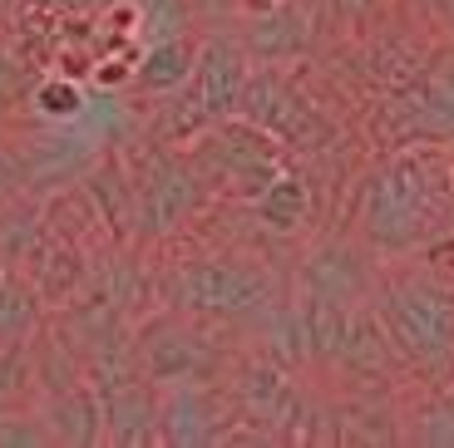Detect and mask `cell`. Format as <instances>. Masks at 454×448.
Instances as JSON below:
<instances>
[{
  "mask_svg": "<svg viewBox=\"0 0 454 448\" xmlns=\"http://www.w3.org/2000/svg\"><path fill=\"white\" fill-rule=\"evenodd\" d=\"M375 5H386V0H336L340 15H365V11H375Z\"/></svg>",
  "mask_w": 454,
  "mask_h": 448,
  "instance_id": "cb8c5ba5",
  "label": "cell"
},
{
  "mask_svg": "<svg viewBox=\"0 0 454 448\" xmlns=\"http://www.w3.org/2000/svg\"><path fill=\"white\" fill-rule=\"evenodd\" d=\"M40 315H45V305H40L35 286L20 271H5V276H0V345L30 340L35 330H40Z\"/></svg>",
  "mask_w": 454,
  "mask_h": 448,
  "instance_id": "ac0fdd59",
  "label": "cell"
},
{
  "mask_svg": "<svg viewBox=\"0 0 454 448\" xmlns=\"http://www.w3.org/2000/svg\"><path fill=\"white\" fill-rule=\"evenodd\" d=\"M272 5H282V0H247V11H272Z\"/></svg>",
  "mask_w": 454,
  "mask_h": 448,
  "instance_id": "d4e9b609",
  "label": "cell"
},
{
  "mask_svg": "<svg viewBox=\"0 0 454 448\" xmlns=\"http://www.w3.org/2000/svg\"><path fill=\"white\" fill-rule=\"evenodd\" d=\"M247 59L252 55L242 50V40H232V35H207V40H198V59H193L188 89H193L198 104L213 113V124H223V119L238 113L247 74H252Z\"/></svg>",
  "mask_w": 454,
  "mask_h": 448,
  "instance_id": "9c48e42d",
  "label": "cell"
},
{
  "mask_svg": "<svg viewBox=\"0 0 454 448\" xmlns=\"http://www.w3.org/2000/svg\"><path fill=\"white\" fill-rule=\"evenodd\" d=\"M420 266L430 271V276H440V281H450L454 286V227H444V232H430L420 242Z\"/></svg>",
  "mask_w": 454,
  "mask_h": 448,
  "instance_id": "7402d4cb",
  "label": "cell"
},
{
  "mask_svg": "<svg viewBox=\"0 0 454 448\" xmlns=\"http://www.w3.org/2000/svg\"><path fill=\"white\" fill-rule=\"evenodd\" d=\"M40 222H45L50 236H59V242H69V247H80V251H90L99 236H109L84 188H59L55 197L40 207Z\"/></svg>",
  "mask_w": 454,
  "mask_h": 448,
  "instance_id": "e0dca14e",
  "label": "cell"
},
{
  "mask_svg": "<svg viewBox=\"0 0 454 448\" xmlns=\"http://www.w3.org/2000/svg\"><path fill=\"white\" fill-rule=\"evenodd\" d=\"M410 444H454V399L450 394H430V399L405 414V434Z\"/></svg>",
  "mask_w": 454,
  "mask_h": 448,
  "instance_id": "ffe728a7",
  "label": "cell"
},
{
  "mask_svg": "<svg viewBox=\"0 0 454 448\" xmlns=\"http://www.w3.org/2000/svg\"><path fill=\"white\" fill-rule=\"evenodd\" d=\"M247 212L257 217L267 232L296 236L317 222V192H311L307 178H296V173H277V178L247 202Z\"/></svg>",
  "mask_w": 454,
  "mask_h": 448,
  "instance_id": "5bb4252c",
  "label": "cell"
},
{
  "mask_svg": "<svg viewBox=\"0 0 454 448\" xmlns=\"http://www.w3.org/2000/svg\"><path fill=\"white\" fill-rule=\"evenodd\" d=\"M20 188H25V163H20V153H15V148H0V202L20 197Z\"/></svg>",
  "mask_w": 454,
  "mask_h": 448,
  "instance_id": "603a6c76",
  "label": "cell"
},
{
  "mask_svg": "<svg viewBox=\"0 0 454 448\" xmlns=\"http://www.w3.org/2000/svg\"><path fill=\"white\" fill-rule=\"evenodd\" d=\"M30 109L40 119H50V124H69V119L84 113V84L59 74V69H45V79H35L30 89Z\"/></svg>",
  "mask_w": 454,
  "mask_h": 448,
  "instance_id": "d6986e66",
  "label": "cell"
},
{
  "mask_svg": "<svg viewBox=\"0 0 454 448\" xmlns=\"http://www.w3.org/2000/svg\"><path fill=\"white\" fill-rule=\"evenodd\" d=\"M134 365L148 384H173V380H217L227 370V355L207 336L198 315L163 311L148 325H138L134 340Z\"/></svg>",
  "mask_w": 454,
  "mask_h": 448,
  "instance_id": "52a82bcc",
  "label": "cell"
},
{
  "mask_svg": "<svg viewBox=\"0 0 454 448\" xmlns=\"http://www.w3.org/2000/svg\"><path fill=\"white\" fill-rule=\"evenodd\" d=\"M440 143L390 148L356 192V232L371 251H415L444 217Z\"/></svg>",
  "mask_w": 454,
  "mask_h": 448,
  "instance_id": "6da1fadb",
  "label": "cell"
},
{
  "mask_svg": "<svg viewBox=\"0 0 454 448\" xmlns=\"http://www.w3.org/2000/svg\"><path fill=\"white\" fill-rule=\"evenodd\" d=\"M420 119L425 143H440V138H454V55H430L425 69L400 89Z\"/></svg>",
  "mask_w": 454,
  "mask_h": 448,
  "instance_id": "4fadbf2b",
  "label": "cell"
},
{
  "mask_svg": "<svg viewBox=\"0 0 454 448\" xmlns=\"http://www.w3.org/2000/svg\"><path fill=\"white\" fill-rule=\"evenodd\" d=\"M232 119H247L252 128L272 138L277 148L286 153H321V148L336 143V128H331L326 109L317 99L296 89L282 69H252L247 74V89H242V104Z\"/></svg>",
  "mask_w": 454,
  "mask_h": 448,
  "instance_id": "5b68a950",
  "label": "cell"
},
{
  "mask_svg": "<svg viewBox=\"0 0 454 448\" xmlns=\"http://www.w3.org/2000/svg\"><path fill=\"white\" fill-rule=\"evenodd\" d=\"M371 311L380 315L390 345L400 350L405 370L450 375L454 370V286L415 271H386L375 276Z\"/></svg>",
  "mask_w": 454,
  "mask_h": 448,
  "instance_id": "7a4b0ae2",
  "label": "cell"
},
{
  "mask_svg": "<svg viewBox=\"0 0 454 448\" xmlns=\"http://www.w3.org/2000/svg\"><path fill=\"white\" fill-rule=\"evenodd\" d=\"M80 188L90 192L109 242H129V236H134V178H129L124 163H119V158H99V163L84 173Z\"/></svg>",
  "mask_w": 454,
  "mask_h": 448,
  "instance_id": "2e32d148",
  "label": "cell"
},
{
  "mask_svg": "<svg viewBox=\"0 0 454 448\" xmlns=\"http://www.w3.org/2000/svg\"><path fill=\"white\" fill-rule=\"evenodd\" d=\"M45 429H50V444H69V448H94V444H104L99 390H94L90 380H74V384H59V390H50Z\"/></svg>",
  "mask_w": 454,
  "mask_h": 448,
  "instance_id": "7c38bea8",
  "label": "cell"
},
{
  "mask_svg": "<svg viewBox=\"0 0 454 448\" xmlns=\"http://www.w3.org/2000/svg\"><path fill=\"white\" fill-rule=\"evenodd\" d=\"M20 276L35 286L40 305H69L74 296L84 291V281H90V251L69 247L59 236H40V247L30 251V261L20 266Z\"/></svg>",
  "mask_w": 454,
  "mask_h": 448,
  "instance_id": "30bf717a",
  "label": "cell"
},
{
  "mask_svg": "<svg viewBox=\"0 0 454 448\" xmlns=\"http://www.w3.org/2000/svg\"><path fill=\"white\" fill-rule=\"evenodd\" d=\"M311 291H326L336 296L340 305H356V301H371L375 291V271L365 266V257L351 247V242H326V247L307 251V266H301Z\"/></svg>",
  "mask_w": 454,
  "mask_h": 448,
  "instance_id": "8fae6325",
  "label": "cell"
},
{
  "mask_svg": "<svg viewBox=\"0 0 454 448\" xmlns=\"http://www.w3.org/2000/svg\"><path fill=\"white\" fill-rule=\"evenodd\" d=\"M153 390H159V444L173 448L217 444L227 434V424L238 419L223 380H173V384H153Z\"/></svg>",
  "mask_w": 454,
  "mask_h": 448,
  "instance_id": "ba28073f",
  "label": "cell"
},
{
  "mask_svg": "<svg viewBox=\"0 0 454 448\" xmlns=\"http://www.w3.org/2000/svg\"><path fill=\"white\" fill-rule=\"evenodd\" d=\"M193 59H198V40L193 35H168V40H153L148 50H138L134 59V79L129 89L134 94H173L193 79Z\"/></svg>",
  "mask_w": 454,
  "mask_h": 448,
  "instance_id": "9a60e30c",
  "label": "cell"
},
{
  "mask_svg": "<svg viewBox=\"0 0 454 448\" xmlns=\"http://www.w3.org/2000/svg\"><path fill=\"white\" fill-rule=\"evenodd\" d=\"M168 305L198 321H257L267 305H277V281L252 257L207 251V257H188L173 266Z\"/></svg>",
  "mask_w": 454,
  "mask_h": 448,
  "instance_id": "3957f363",
  "label": "cell"
},
{
  "mask_svg": "<svg viewBox=\"0 0 454 448\" xmlns=\"http://www.w3.org/2000/svg\"><path fill=\"white\" fill-rule=\"evenodd\" d=\"M227 394H232V409H238L242 424H252L267 444H296V429L307 414V394L292 380L282 359H272L267 350H247V355L227 370Z\"/></svg>",
  "mask_w": 454,
  "mask_h": 448,
  "instance_id": "8992f818",
  "label": "cell"
},
{
  "mask_svg": "<svg viewBox=\"0 0 454 448\" xmlns=\"http://www.w3.org/2000/svg\"><path fill=\"white\" fill-rule=\"evenodd\" d=\"M129 178H134V236H144V242L173 236L183 222H193V212L207 202V188L198 178L193 158L183 148L159 143V138Z\"/></svg>",
  "mask_w": 454,
  "mask_h": 448,
  "instance_id": "277c9868",
  "label": "cell"
},
{
  "mask_svg": "<svg viewBox=\"0 0 454 448\" xmlns=\"http://www.w3.org/2000/svg\"><path fill=\"white\" fill-rule=\"evenodd\" d=\"M50 444L45 414H25V409H0V448H40Z\"/></svg>",
  "mask_w": 454,
  "mask_h": 448,
  "instance_id": "44dd1931",
  "label": "cell"
}]
</instances>
